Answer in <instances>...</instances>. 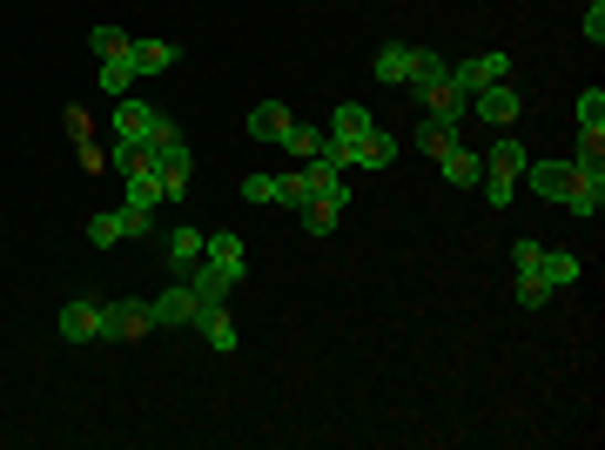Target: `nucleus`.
Here are the masks:
<instances>
[{
	"instance_id": "1",
	"label": "nucleus",
	"mask_w": 605,
	"mask_h": 450,
	"mask_svg": "<svg viewBox=\"0 0 605 450\" xmlns=\"http://www.w3.org/2000/svg\"><path fill=\"white\" fill-rule=\"evenodd\" d=\"M108 122H115V148H148V135H155L161 108H148V102H135V95H122V102H108Z\"/></svg>"
},
{
	"instance_id": "2",
	"label": "nucleus",
	"mask_w": 605,
	"mask_h": 450,
	"mask_svg": "<svg viewBox=\"0 0 605 450\" xmlns=\"http://www.w3.org/2000/svg\"><path fill=\"white\" fill-rule=\"evenodd\" d=\"M148 329H155L148 296H115V303H102V336H108V343H135V336H148Z\"/></svg>"
},
{
	"instance_id": "3",
	"label": "nucleus",
	"mask_w": 605,
	"mask_h": 450,
	"mask_svg": "<svg viewBox=\"0 0 605 450\" xmlns=\"http://www.w3.org/2000/svg\"><path fill=\"white\" fill-rule=\"evenodd\" d=\"M491 81H511V54H465V61H451V87L471 102L478 87H491Z\"/></svg>"
},
{
	"instance_id": "4",
	"label": "nucleus",
	"mask_w": 605,
	"mask_h": 450,
	"mask_svg": "<svg viewBox=\"0 0 605 450\" xmlns=\"http://www.w3.org/2000/svg\"><path fill=\"white\" fill-rule=\"evenodd\" d=\"M196 310H202V303H196V290H189L182 276L168 283L161 296H148V316H155V329H196Z\"/></svg>"
},
{
	"instance_id": "5",
	"label": "nucleus",
	"mask_w": 605,
	"mask_h": 450,
	"mask_svg": "<svg viewBox=\"0 0 605 450\" xmlns=\"http://www.w3.org/2000/svg\"><path fill=\"white\" fill-rule=\"evenodd\" d=\"M471 115L491 122V128H511L518 115H525V95H518L511 81H491V87H478V95H471Z\"/></svg>"
},
{
	"instance_id": "6",
	"label": "nucleus",
	"mask_w": 605,
	"mask_h": 450,
	"mask_svg": "<svg viewBox=\"0 0 605 450\" xmlns=\"http://www.w3.org/2000/svg\"><path fill=\"white\" fill-rule=\"evenodd\" d=\"M202 262L222 269L229 283H242V276H249V242H242L236 229H216V236H202Z\"/></svg>"
},
{
	"instance_id": "7",
	"label": "nucleus",
	"mask_w": 605,
	"mask_h": 450,
	"mask_svg": "<svg viewBox=\"0 0 605 450\" xmlns=\"http://www.w3.org/2000/svg\"><path fill=\"white\" fill-rule=\"evenodd\" d=\"M54 329H61L67 343H95V336H102V303H95V296H67V303L54 310Z\"/></svg>"
},
{
	"instance_id": "8",
	"label": "nucleus",
	"mask_w": 605,
	"mask_h": 450,
	"mask_svg": "<svg viewBox=\"0 0 605 450\" xmlns=\"http://www.w3.org/2000/svg\"><path fill=\"white\" fill-rule=\"evenodd\" d=\"M202 262V229L196 222H176L161 236V269H176V276H189V269Z\"/></svg>"
},
{
	"instance_id": "9",
	"label": "nucleus",
	"mask_w": 605,
	"mask_h": 450,
	"mask_svg": "<svg viewBox=\"0 0 605 450\" xmlns=\"http://www.w3.org/2000/svg\"><path fill=\"white\" fill-rule=\"evenodd\" d=\"M539 202H565V189H572V161H525V175H518Z\"/></svg>"
},
{
	"instance_id": "10",
	"label": "nucleus",
	"mask_w": 605,
	"mask_h": 450,
	"mask_svg": "<svg viewBox=\"0 0 605 450\" xmlns=\"http://www.w3.org/2000/svg\"><path fill=\"white\" fill-rule=\"evenodd\" d=\"M196 336H202L216 356H236V323H229V303H209V310H196Z\"/></svg>"
},
{
	"instance_id": "11",
	"label": "nucleus",
	"mask_w": 605,
	"mask_h": 450,
	"mask_svg": "<svg viewBox=\"0 0 605 450\" xmlns=\"http://www.w3.org/2000/svg\"><path fill=\"white\" fill-rule=\"evenodd\" d=\"M148 155H155V168H168V161H196V155H189V135H182L176 122H168V115L155 122V135H148Z\"/></svg>"
},
{
	"instance_id": "12",
	"label": "nucleus",
	"mask_w": 605,
	"mask_h": 450,
	"mask_svg": "<svg viewBox=\"0 0 605 450\" xmlns=\"http://www.w3.org/2000/svg\"><path fill=\"white\" fill-rule=\"evenodd\" d=\"M525 142H518V135H498L491 148H484V175H511V182H518V175H525Z\"/></svg>"
},
{
	"instance_id": "13",
	"label": "nucleus",
	"mask_w": 605,
	"mask_h": 450,
	"mask_svg": "<svg viewBox=\"0 0 605 450\" xmlns=\"http://www.w3.org/2000/svg\"><path fill=\"white\" fill-rule=\"evenodd\" d=\"M410 54H417L410 41H384V48L371 54V67H377V81H384V87H404V81H410Z\"/></svg>"
},
{
	"instance_id": "14",
	"label": "nucleus",
	"mask_w": 605,
	"mask_h": 450,
	"mask_svg": "<svg viewBox=\"0 0 605 450\" xmlns=\"http://www.w3.org/2000/svg\"><path fill=\"white\" fill-rule=\"evenodd\" d=\"M290 122H296V115H290L283 102H263V108H249V122H242V128H249V142H283V135H290Z\"/></svg>"
},
{
	"instance_id": "15",
	"label": "nucleus",
	"mask_w": 605,
	"mask_h": 450,
	"mask_svg": "<svg viewBox=\"0 0 605 450\" xmlns=\"http://www.w3.org/2000/svg\"><path fill=\"white\" fill-rule=\"evenodd\" d=\"M458 142H465V135H458L451 122H438V115H424V122H417V148H424V161H445Z\"/></svg>"
},
{
	"instance_id": "16",
	"label": "nucleus",
	"mask_w": 605,
	"mask_h": 450,
	"mask_svg": "<svg viewBox=\"0 0 605 450\" xmlns=\"http://www.w3.org/2000/svg\"><path fill=\"white\" fill-rule=\"evenodd\" d=\"M371 128H377V115H371V108H357V102L330 108V142H364Z\"/></svg>"
},
{
	"instance_id": "17",
	"label": "nucleus",
	"mask_w": 605,
	"mask_h": 450,
	"mask_svg": "<svg viewBox=\"0 0 605 450\" xmlns=\"http://www.w3.org/2000/svg\"><path fill=\"white\" fill-rule=\"evenodd\" d=\"M438 168H445V182H451V189H478V175H484V155L458 142V148H451V155H445Z\"/></svg>"
},
{
	"instance_id": "18",
	"label": "nucleus",
	"mask_w": 605,
	"mask_h": 450,
	"mask_svg": "<svg viewBox=\"0 0 605 450\" xmlns=\"http://www.w3.org/2000/svg\"><path fill=\"white\" fill-rule=\"evenodd\" d=\"M128 61H135V74H168V67L182 61V48H176V41H135Z\"/></svg>"
},
{
	"instance_id": "19",
	"label": "nucleus",
	"mask_w": 605,
	"mask_h": 450,
	"mask_svg": "<svg viewBox=\"0 0 605 450\" xmlns=\"http://www.w3.org/2000/svg\"><path fill=\"white\" fill-rule=\"evenodd\" d=\"M539 276H545L552 290H572V283L585 276V262H578L572 249H545V255H539Z\"/></svg>"
},
{
	"instance_id": "20",
	"label": "nucleus",
	"mask_w": 605,
	"mask_h": 450,
	"mask_svg": "<svg viewBox=\"0 0 605 450\" xmlns=\"http://www.w3.org/2000/svg\"><path fill=\"white\" fill-rule=\"evenodd\" d=\"M182 283L196 290V303H202V310H209V303H229V290H236V283L222 276V269H209V262H196V269H189Z\"/></svg>"
},
{
	"instance_id": "21",
	"label": "nucleus",
	"mask_w": 605,
	"mask_h": 450,
	"mask_svg": "<svg viewBox=\"0 0 605 450\" xmlns=\"http://www.w3.org/2000/svg\"><path fill=\"white\" fill-rule=\"evenodd\" d=\"M397 148H404V142H397L390 128H371V135L357 142V168H390V161H397Z\"/></svg>"
},
{
	"instance_id": "22",
	"label": "nucleus",
	"mask_w": 605,
	"mask_h": 450,
	"mask_svg": "<svg viewBox=\"0 0 605 450\" xmlns=\"http://www.w3.org/2000/svg\"><path fill=\"white\" fill-rule=\"evenodd\" d=\"M572 168H578V175H605V128H578Z\"/></svg>"
},
{
	"instance_id": "23",
	"label": "nucleus",
	"mask_w": 605,
	"mask_h": 450,
	"mask_svg": "<svg viewBox=\"0 0 605 450\" xmlns=\"http://www.w3.org/2000/svg\"><path fill=\"white\" fill-rule=\"evenodd\" d=\"M95 81H102V95H108V102H122V95H128V87H135L142 74H135V61L122 54V61H102V74H95Z\"/></svg>"
},
{
	"instance_id": "24",
	"label": "nucleus",
	"mask_w": 605,
	"mask_h": 450,
	"mask_svg": "<svg viewBox=\"0 0 605 450\" xmlns=\"http://www.w3.org/2000/svg\"><path fill=\"white\" fill-rule=\"evenodd\" d=\"M511 296H518V303H525V310H545V303H552L559 290H552V283L539 276V269H518V283H511Z\"/></svg>"
},
{
	"instance_id": "25",
	"label": "nucleus",
	"mask_w": 605,
	"mask_h": 450,
	"mask_svg": "<svg viewBox=\"0 0 605 450\" xmlns=\"http://www.w3.org/2000/svg\"><path fill=\"white\" fill-rule=\"evenodd\" d=\"M88 242H95V249H115V242H128V222H122V209H102V216H88Z\"/></svg>"
},
{
	"instance_id": "26",
	"label": "nucleus",
	"mask_w": 605,
	"mask_h": 450,
	"mask_svg": "<svg viewBox=\"0 0 605 450\" xmlns=\"http://www.w3.org/2000/svg\"><path fill=\"white\" fill-rule=\"evenodd\" d=\"M189 182H196V161H168L161 168V202H189Z\"/></svg>"
},
{
	"instance_id": "27",
	"label": "nucleus",
	"mask_w": 605,
	"mask_h": 450,
	"mask_svg": "<svg viewBox=\"0 0 605 450\" xmlns=\"http://www.w3.org/2000/svg\"><path fill=\"white\" fill-rule=\"evenodd\" d=\"M277 148H290V155H296V161H310V155H316V148H323V128H310V122H290V135H283V142H277Z\"/></svg>"
},
{
	"instance_id": "28",
	"label": "nucleus",
	"mask_w": 605,
	"mask_h": 450,
	"mask_svg": "<svg viewBox=\"0 0 605 450\" xmlns=\"http://www.w3.org/2000/svg\"><path fill=\"white\" fill-rule=\"evenodd\" d=\"M277 202L296 209V216L310 209V175H303V168H296V175H277Z\"/></svg>"
},
{
	"instance_id": "29",
	"label": "nucleus",
	"mask_w": 605,
	"mask_h": 450,
	"mask_svg": "<svg viewBox=\"0 0 605 450\" xmlns=\"http://www.w3.org/2000/svg\"><path fill=\"white\" fill-rule=\"evenodd\" d=\"M88 41H95V54H102V61H122V54L135 48V34H122V28H95Z\"/></svg>"
},
{
	"instance_id": "30",
	"label": "nucleus",
	"mask_w": 605,
	"mask_h": 450,
	"mask_svg": "<svg viewBox=\"0 0 605 450\" xmlns=\"http://www.w3.org/2000/svg\"><path fill=\"white\" fill-rule=\"evenodd\" d=\"M578 128H605V87H585L578 95Z\"/></svg>"
},
{
	"instance_id": "31",
	"label": "nucleus",
	"mask_w": 605,
	"mask_h": 450,
	"mask_svg": "<svg viewBox=\"0 0 605 450\" xmlns=\"http://www.w3.org/2000/svg\"><path fill=\"white\" fill-rule=\"evenodd\" d=\"M478 182H484V202H491V209H511V196H518L511 175H478Z\"/></svg>"
},
{
	"instance_id": "32",
	"label": "nucleus",
	"mask_w": 605,
	"mask_h": 450,
	"mask_svg": "<svg viewBox=\"0 0 605 450\" xmlns=\"http://www.w3.org/2000/svg\"><path fill=\"white\" fill-rule=\"evenodd\" d=\"M242 202H255V209L277 202V175H242Z\"/></svg>"
},
{
	"instance_id": "33",
	"label": "nucleus",
	"mask_w": 605,
	"mask_h": 450,
	"mask_svg": "<svg viewBox=\"0 0 605 450\" xmlns=\"http://www.w3.org/2000/svg\"><path fill=\"white\" fill-rule=\"evenodd\" d=\"M336 222H343V216H336V209H303V229H310V236H330V229H336Z\"/></svg>"
},
{
	"instance_id": "34",
	"label": "nucleus",
	"mask_w": 605,
	"mask_h": 450,
	"mask_svg": "<svg viewBox=\"0 0 605 450\" xmlns=\"http://www.w3.org/2000/svg\"><path fill=\"white\" fill-rule=\"evenodd\" d=\"M539 255H545V249H539L532 236H518V242H511V262H518V269H539Z\"/></svg>"
},
{
	"instance_id": "35",
	"label": "nucleus",
	"mask_w": 605,
	"mask_h": 450,
	"mask_svg": "<svg viewBox=\"0 0 605 450\" xmlns=\"http://www.w3.org/2000/svg\"><path fill=\"white\" fill-rule=\"evenodd\" d=\"M585 41H592V48L605 41V8H585Z\"/></svg>"
},
{
	"instance_id": "36",
	"label": "nucleus",
	"mask_w": 605,
	"mask_h": 450,
	"mask_svg": "<svg viewBox=\"0 0 605 450\" xmlns=\"http://www.w3.org/2000/svg\"><path fill=\"white\" fill-rule=\"evenodd\" d=\"M122 222H128V236H155V216H142V209H122Z\"/></svg>"
},
{
	"instance_id": "37",
	"label": "nucleus",
	"mask_w": 605,
	"mask_h": 450,
	"mask_svg": "<svg viewBox=\"0 0 605 450\" xmlns=\"http://www.w3.org/2000/svg\"><path fill=\"white\" fill-rule=\"evenodd\" d=\"M585 8H605V0H585Z\"/></svg>"
}]
</instances>
